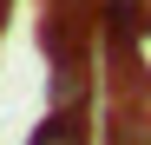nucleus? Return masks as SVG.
<instances>
[{"label":"nucleus","mask_w":151,"mask_h":145,"mask_svg":"<svg viewBox=\"0 0 151 145\" xmlns=\"http://www.w3.org/2000/svg\"><path fill=\"white\" fill-rule=\"evenodd\" d=\"M0 13H7V0H0Z\"/></svg>","instance_id":"nucleus-5"},{"label":"nucleus","mask_w":151,"mask_h":145,"mask_svg":"<svg viewBox=\"0 0 151 145\" xmlns=\"http://www.w3.org/2000/svg\"><path fill=\"white\" fill-rule=\"evenodd\" d=\"M46 99H53V112H86L92 106V53L46 59Z\"/></svg>","instance_id":"nucleus-1"},{"label":"nucleus","mask_w":151,"mask_h":145,"mask_svg":"<svg viewBox=\"0 0 151 145\" xmlns=\"http://www.w3.org/2000/svg\"><path fill=\"white\" fill-rule=\"evenodd\" d=\"M33 145H92L86 112H46L40 125H33Z\"/></svg>","instance_id":"nucleus-3"},{"label":"nucleus","mask_w":151,"mask_h":145,"mask_svg":"<svg viewBox=\"0 0 151 145\" xmlns=\"http://www.w3.org/2000/svg\"><path fill=\"white\" fill-rule=\"evenodd\" d=\"M105 145H151V106H145V99H112V112H105Z\"/></svg>","instance_id":"nucleus-2"},{"label":"nucleus","mask_w":151,"mask_h":145,"mask_svg":"<svg viewBox=\"0 0 151 145\" xmlns=\"http://www.w3.org/2000/svg\"><path fill=\"white\" fill-rule=\"evenodd\" d=\"M99 7H138V13H151V0H99Z\"/></svg>","instance_id":"nucleus-4"}]
</instances>
